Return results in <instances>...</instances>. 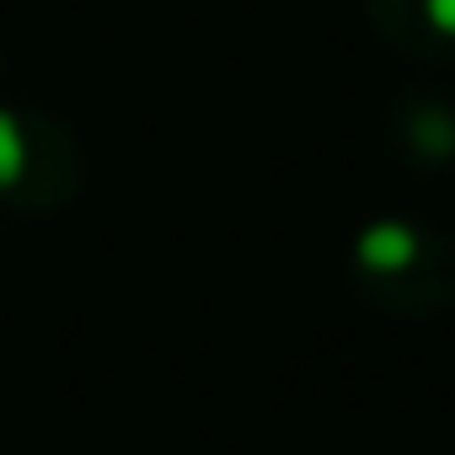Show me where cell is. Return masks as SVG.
I'll list each match as a JSON object with an SVG mask.
<instances>
[{"instance_id":"1","label":"cell","mask_w":455,"mask_h":455,"mask_svg":"<svg viewBox=\"0 0 455 455\" xmlns=\"http://www.w3.org/2000/svg\"><path fill=\"white\" fill-rule=\"evenodd\" d=\"M418 252H423V242H418V231L407 220H375L354 242V258L370 274H407L418 263Z\"/></svg>"},{"instance_id":"2","label":"cell","mask_w":455,"mask_h":455,"mask_svg":"<svg viewBox=\"0 0 455 455\" xmlns=\"http://www.w3.org/2000/svg\"><path fill=\"white\" fill-rule=\"evenodd\" d=\"M28 134H22V118L0 108V188H17L22 172H28Z\"/></svg>"},{"instance_id":"3","label":"cell","mask_w":455,"mask_h":455,"mask_svg":"<svg viewBox=\"0 0 455 455\" xmlns=\"http://www.w3.org/2000/svg\"><path fill=\"white\" fill-rule=\"evenodd\" d=\"M423 17H428V28H434V33L455 38V0H423Z\"/></svg>"}]
</instances>
